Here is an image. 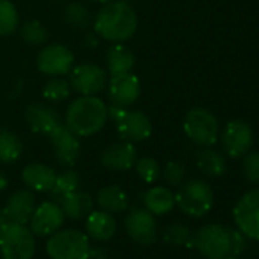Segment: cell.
I'll use <instances>...</instances> for the list:
<instances>
[{
  "label": "cell",
  "instance_id": "obj_5",
  "mask_svg": "<svg viewBox=\"0 0 259 259\" xmlns=\"http://www.w3.org/2000/svg\"><path fill=\"white\" fill-rule=\"evenodd\" d=\"M35 239L26 224L8 223L0 233V256L2 259H32Z\"/></svg>",
  "mask_w": 259,
  "mask_h": 259
},
{
  "label": "cell",
  "instance_id": "obj_34",
  "mask_svg": "<svg viewBox=\"0 0 259 259\" xmlns=\"http://www.w3.org/2000/svg\"><path fill=\"white\" fill-rule=\"evenodd\" d=\"M138 176L145 183H154L160 176V166L153 157H144L135 163Z\"/></svg>",
  "mask_w": 259,
  "mask_h": 259
},
{
  "label": "cell",
  "instance_id": "obj_10",
  "mask_svg": "<svg viewBox=\"0 0 259 259\" xmlns=\"http://www.w3.org/2000/svg\"><path fill=\"white\" fill-rule=\"evenodd\" d=\"M70 82L78 93L92 96L104 90V87L107 85V73L98 64L82 63L72 69Z\"/></svg>",
  "mask_w": 259,
  "mask_h": 259
},
{
  "label": "cell",
  "instance_id": "obj_9",
  "mask_svg": "<svg viewBox=\"0 0 259 259\" xmlns=\"http://www.w3.org/2000/svg\"><path fill=\"white\" fill-rule=\"evenodd\" d=\"M253 144V130L245 120H230L221 135V145L224 153L232 157L238 159L248 153Z\"/></svg>",
  "mask_w": 259,
  "mask_h": 259
},
{
  "label": "cell",
  "instance_id": "obj_15",
  "mask_svg": "<svg viewBox=\"0 0 259 259\" xmlns=\"http://www.w3.org/2000/svg\"><path fill=\"white\" fill-rule=\"evenodd\" d=\"M64 218H66L64 212L58 203L55 201L41 203L38 207H35L29 220L31 232L38 236H49L61 229Z\"/></svg>",
  "mask_w": 259,
  "mask_h": 259
},
{
  "label": "cell",
  "instance_id": "obj_4",
  "mask_svg": "<svg viewBox=\"0 0 259 259\" xmlns=\"http://www.w3.org/2000/svg\"><path fill=\"white\" fill-rule=\"evenodd\" d=\"M176 204L183 213L192 218H201L213 206V191L203 180H191L176 194Z\"/></svg>",
  "mask_w": 259,
  "mask_h": 259
},
{
  "label": "cell",
  "instance_id": "obj_36",
  "mask_svg": "<svg viewBox=\"0 0 259 259\" xmlns=\"http://www.w3.org/2000/svg\"><path fill=\"white\" fill-rule=\"evenodd\" d=\"M163 177L168 185L179 186V185H182V182L185 179V166L180 162L171 160L166 163V166L163 169Z\"/></svg>",
  "mask_w": 259,
  "mask_h": 259
},
{
  "label": "cell",
  "instance_id": "obj_32",
  "mask_svg": "<svg viewBox=\"0 0 259 259\" xmlns=\"http://www.w3.org/2000/svg\"><path fill=\"white\" fill-rule=\"evenodd\" d=\"M70 95V85L66 79L63 78H54L51 79L45 89H43V96L51 101V102H60L67 99Z\"/></svg>",
  "mask_w": 259,
  "mask_h": 259
},
{
  "label": "cell",
  "instance_id": "obj_22",
  "mask_svg": "<svg viewBox=\"0 0 259 259\" xmlns=\"http://www.w3.org/2000/svg\"><path fill=\"white\" fill-rule=\"evenodd\" d=\"M145 209L153 215H166L176 206V195L163 186H156L144 194Z\"/></svg>",
  "mask_w": 259,
  "mask_h": 259
},
{
  "label": "cell",
  "instance_id": "obj_7",
  "mask_svg": "<svg viewBox=\"0 0 259 259\" xmlns=\"http://www.w3.org/2000/svg\"><path fill=\"white\" fill-rule=\"evenodd\" d=\"M192 245L207 259H223L230 251L227 227L206 224L192 235Z\"/></svg>",
  "mask_w": 259,
  "mask_h": 259
},
{
  "label": "cell",
  "instance_id": "obj_8",
  "mask_svg": "<svg viewBox=\"0 0 259 259\" xmlns=\"http://www.w3.org/2000/svg\"><path fill=\"white\" fill-rule=\"evenodd\" d=\"M236 227L250 239L259 241V189L245 192L233 207Z\"/></svg>",
  "mask_w": 259,
  "mask_h": 259
},
{
  "label": "cell",
  "instance_id": "obj_30",
  "mask_svg": "<svg viewBox=\"0 0 259 259\" xmlns=\"http://www.w3.org/2000/svg\"><path fill=\"white\" fill-rule=\"evenodd\" d=\"M163 239L171 245H192V233L189 227L182 223H174L168 226L163 232Z\"/></svg>",
  "mask_w": 259,
  "mask_h": 259
},
{
  "label": "cell",
  "instance_id": "obj_35",
  "mask_svg": "<svg viewBox=\"0 0 259 259\" xmlns=\"http://www.w3.org/2000/svg\"><path fill=\"white\" fill-rule=\"evenodd\" d=\"M227 233H229V242H230V251L229 254L230 256H241L244 251H245V247H247V241H245V235L236 227H227Z\"/></svg>",
  "mask_w": 259,
  "mask_h": 259
},
{
  "label": "cell",
  "instance_id": "obj_41",
  "mask_svg": "<svg viewBox=\"0 0 259 259\" xmlns=\"http://www.w3.org/2000/svg\"><path fill=\"white\" fill-rule=\"evenodd\" d=\"M7 186H8V180H7V177L2 172H0V191H4Z\"/></svg>",
  "mask_w": 259,
  "mask_h": 259
},
{
  "label": "cell",
  "instance_id": "obj_17",
  "mask_svg": "<svg viewBox=\"0 0 259 259\" xmlns=\"http://www.w3.org/2000/svg\"><path fill=\"white\" fill-rule=\"evenodd\" d=\"M138 160V151L132 142L108 145L101 154V163L111 171H128Z\"/></svg>",
  "mask_w": 259,
  "mask_h": 259
},
{
  "label": "cell",
  "instance_id": "obj_16",
  "mask_svg": "<svg viewBox=\"0 0 259 259\" xmlns=\"http://www.w3.org/2000/svg\"><path fill=\"white\" fill-rule=\"evenodd\" d=\"M141 95V81L132 72L113 75L108 82V96L113 104L128 107L138 101Z\"/></svg>",
  "mask_w": 259,
  "mask_h": 259
},
{
  "label": "cell",
  "instance_id": "obj_14",
  "mask_svg": "<svg viewBox=\"0 0 259 259\" xmlns=\"http://www.w3.org/2000/svg\"><path fill=\"white\" fill-rule=\"evenodd\" d=\"M37 66L45 75L58 76L66 75L72 70L73 54L69 48L63 45H51L40 51L37 58Z\"/></svg>",
  "mask_w": 259,
  "mask_h": 259
},
{
  "label": "cell",
  "instance_id": "obj_3",
  "mask_svg": "<svg viewBox=\"0 0 259 259\" xmlns=\"http://www.w3.org/2000/svg\"><path fill=\"white\" fill-rule=\"evenodd\" d=\"M89 236L75 229L57 230L46 242L51 259H89Z\"/></svg>",
  "mask_w": 259,
  "mask_h": 259
},
{
  "label": "cell",
  "instance_id": "obj_42",
  "mask_svg": "<svg viewBox=\"0 0 259 259\" xmlns=\"http://www.w3.org/2000/svg\"><path fill=\"white\" fill-rule=\"evenodd\" d=\"M90 2H93V4H102V5H105V4L111 2V0H90Z\"/></svg>",
  "mask_w": 259,
  "mask_h": 259
},
{
  "label": "cell",
  "instance_id": "obj_12",
  "mask_svg": "<svg viewBox=\"0 0 259 259\" xmlns=\"http://www.w3.org/2000/svg\"><path fill=\"white\" fill-rule=\"evenodd\" d=\"M49 138L52 141L54 153H55L58 163L63 166H73L78 162V157L81 153L78 136L67 125L61 123L49 135Z\"/></svg>",
  "mask_w": 259,
  "mask_h": 259
},
{
  "label": "cell",
  "instance_id": "obj_13",
  "mask_svg": "<svg viewBox=\"0 0 259 259\" xmlns=\"http://www.w3.org/2000/svg\"><path fill=\"white\" fill-rule=\"evenodd\" d=\"M117 133L125 142H141L151 136V120L139 110H126L123 116L116 122Z\"/></svg>",
  "mask_w": 259,
  "mask_h": 259
},
{
  "label": "cell",
  "instance_id": "obj_24",
  "mask_svg": "<svg viewBox=\"0 0 259 259\" xmlns=\"http://www.w3.org/2000/svg\"><path fill=\"white\" fill-rule=\"evenodd\" d=\"M96 201L99 207L108 213H119L123 212L128 206V198L125 191L117 185H110L99 189L96 195Z\"/></svg>",
  "mask_w": 259,
  "mask_h": 259
},
{
  "label": "cell",
  "instance_id": "obj_29",
  "mask_svg": "<svg viewBox=\"0 0 259 259\" xmlns=\"http://www.w3.org/2000/svg\"><path fill=\"white\" fill-rule=\"evenodd\" d=\"M19 26V14L10 0H0V35H10Z\"/></svg>",
  "mask_w": 259,
  "mask_h": 259
},
{
  "label": "cell",
  "instance_id": "obj_19",
  "mask_svg": "<svg viewBox=\"0 0 259 259\" xmlns=\"http://www.w3.org/2000/svg\"><path fill=\"white\" fill-rule=\"evenodd\" d=\"M26 122L32 132L49 136L57 126L61 125V117L57 110L45 105V104H31L26 108Z\"/></svg>",
  "mask_w": 259,
  "mask_h": 259
},
{
  "label": "cell",
  "instance_id": "obj_43",
  "mask_svg": "<svg viewBox=\"0 0 259 259\" xmlns=\"http://www.w3.org/2000/svg\"><path fill=\"white\" fill-rule=\"evenodd\" d=\"M223 259H238V257H235V256H230V254H227L226 257H223Z\"/></svg>",
  "mask_w": 259,
  "mask_h": 259
},
{
  "label": "cell",
  "instance_id": "obj_28",
  "mask_svg": "<svg viewBox=\"0 0 259 259\" xmlns=\"http://www.w3.org/2000/svg\"><path fill=\"white\" fill-rule=\"evenodd\" d=\"M23 151V144L19 136L8 130L0 132V162L11 163L16 162Z\"/></svg>",
  "mask_w": 259,
  "mask_h": 259
},
{
  "label": "cell",
  "instance_id": "obj_33",
  "mask_svg": "<svg viewBox=\"0 0 259 259\" xmlns=\"http://www.w3.org/2000/svg\"><path fill=\"white\" fill-rule=\"evenodd\" d=\"M22 38L29 45H43L48 40V31L38 20H31L22 28Z\"/></svg>",
  "mask_w": 259,
  "mask_h": 259
},
{
  "label": "cell",
  "instance_id": "obj_18",
  "mask_svg": "<svg viewBox=\"0 0 259 259\" xmlns=\"http://www.w3.org/2000/svg\"><path fill=\"white\" fill-rule=\"evenodd\" d=\"M35 195L28 191L22 189L10 195V198L5 203L4 212L11 223H19V224H26L29 223L34 210H35Z\"/></svg>",
  "mask_w": 259,
  "mask_h": 259
},
{
  "label": "cell",
  "instance_id": "obj_26",
  "mask_svg": "<svg viewBox=\"0 0 259 259\" xmlns=\"http://www.w3.org/2000/svg\"><path fill=\"white\" fill-rule=\"evenodd\" d=\"M197 165H198L200 171L209 177H220L226 171L224 157L212 148H204L198 153Z\"/></svg>",
  "mask_w": 259,
  "mask_h": 259
},
{
  "label": "cell",
  "instance_id": "obj_39",
  "mask_svg": "<svg viewBox=\"0 0 259 259\" xmlns=\"http://www.w3.org/2000/svg\"><path fill=\"white\" fill-rule=\"evenodd\" d=\"M125 111H126V110H125V107L113 104V105H110V107H108V117H111L114 122H117V120L123 116V113H125Z\"/></svg>",
  "mask_w": 259,
  "mask_h": 259
},
{
  "label": "cell",
  "instance_id": "obj_25",
  "mask_svg": "<svg viewBox=\"0 0 259 259\" xmlns=\"http://www.w3.org/2000/svg\"><path fill=\"white\" fill-rule=\"evenodd\" d=\"M64 217H69L70 220H81L85 218L93 210V200L89 194L75 191L69 197H66L60 203Z\"/></svg>",
  "mask_w": 259,
  "mask_h": 259
},
{
  "label": "cell",
  "instance_id": "obj_11",
  "mask_svg": "<svg viewBox=\"0 0 259 259\" xmlns=\"http://www.w3.org/2000/svg\"><path fill=\"white\" fill-rule=\"evenodd\" d=\"M128 236L141 245H150L157 239V224L154 215L147 209H133L125 218Z\"/></svg>",
  "mask_w": 259,
  "mask_h": 259
},
{
  "label": "cell",
  "instance_id": "obj_20",
  "mask_svg": "<svg viewBox=\"0 0 259 259\" xmlns=\"http://www.w3.org/2000/svg\"><path fill=\"white\" fill-rule=\"evenodd\" d=\"M85 230L87 236L93 238L95 241H108L116 233V220L105 210H92L87 215Z\"/></svg>",
  "mask_w": 259,
  "mask_h": 259
},
{
  "label": "cell",
  "instance_id": "obj_37",
  "mask_svg": "<svg viewBox=\"0 0 259 259\" xmlns=\"http://www.w3.org/2000/svg\"><path fill=\"white\" fill-rule=\"evenodd\" d=\"M244 176L251 183H259V153H250L242 163Z\"/></svg>",
  "mask_w": 259,
  "mask_h": 259
},
{
  "label": "cell",
  "instance_id": "obj_40",
  "mask_svg": "<svg viewBox=\"0 0 259 259\" xmlns=\"http://www.w3.org/2000/svg\"><path fill=\"white\" fill-rule=\"evenodd\" d=\"M10 221H8V218H7V215H5V212H4V209H0V233L4 232V229L7 227V224H8Z\"/></svg>",
  "mask_w": 259,
  "mask_h": 259
},
{
  "label": "cell",
  "instance_id": "obj_23",
  "mask_svg": "<svg viewBox=\"0 0 259 259\" xmlns=\"http://www.w3.org/2000/svg\"><path fill=\"white\" fill-rule=\"evenodd\" d=\"M135 63H136V58H135V54L132 52V49L120 45V43H116L107 52V67H108V72L111 73V76L132 72Z\"/></svg>",
  "mask_w": 259,
  "mask_h": 259
},
{
  "label": "cell",
  "instance_id": "obj_38",
  "mask_svg": "<svg viewBox=\"0 0 259 259\" xmlns=\"http://www.w3.org/2000/svg\"><path fill=\"white\" fill-rule=\"evenodd\" d=\"M89 259H108V250L104 245H95L89 248Z\"/></svg>",
  "mask_w": 259,
  "mask_h": 259
},
{
  "label": "cell",
  "instance_id": "obj_2",
  "mask_svg": "<svg viewBox=\"0 0 259 259\" xmlns=\"http://www.w3.org/2000/svg\"><path fill=\"white\" fill-rule=\"evenodd\" d=\"M108 119V107L95 95L75 99L66 113V125L76 136H92L104 128Z\"/></svg>",
  "mask_w": 259,
  "mask_h": 259
},
{
  "label": "cell",
  "instance_id": "obj_1",
  "mask_svg": "<svg viewBox=\"0 0 259 259\" xmlns=\"http://www.w3.org/2000/svg\"><path fill=\"white\" fill-rule=\"evenodd\" d=\"M138 29V16L133 7L123 0H111L96 14L95 31L96 34L113 43L130 40Z\"/></svg>",
  "mask_w": 259,
  "mask_h": 259
},
{
  "label": "cell",
  "instance_id": "obj_31",
  "mask_svg": "<svg viewBox=\"0 0 259 259\" xmlns=\"http://www.w3.org/2000/svg\"><path fill=\"white\" fill-rule=\"evenodd\" d=\"M64 17H66V22L76 29H85L92 22L90 11L81 4H70L66 8Z\"/></svg>",
  "mask_w": 259,
  "mask_h": 259
},
{
  "label": "cell",
  "instance_id": "obj_6",
  "mask_svg": "<svg viewBox=\"0 0 259 259\" xmlns=\"http://www.w3.org/2000/svg\"><path fill=\"white\" fill-rule=\"evenodd\" d=\"M183 130L186 136L201 147H210L217 142L220 123L213 113L206 108H192L188 111Z\"/></svg>",
  "mask_w": 259,
  "mask_h": 259
},
{
  "label": "cell",
  "instance_id": "obj_21",
  "mask_svg": "<svg viewBox=\"0 0 259 259\" xmlns=\"http://www.w3.org/2000/svg\"><path fill=\"white\" fill-rule=\"evenodd\" d=\"M22 179L25 182V185L34 191L38 192H49L55 183L57 174L55 171L43 163H31L28 165L23 172H22Z\"/></svg>",
  "mask_w": 259,
  "mask_h": 259
},
{
  "label": "cell",
  "instance_id": "obj_44",
  "mask_svg": "<svg viewBox=\"0 0 259 259\" xmlns=\"http://www.w3.org/2000/svg\"><path fill=\"white\" fill-rule=\"evenodd\" d=\"M123 2H126V4H132V2H136V0H123Z\"/></svg>",
  "mask_w": 259,
  "mask_h": 259
},
{
  "label": "cell",
  "instance_id": "obj_27",
  "mask_svg": "<svg viewBox=\"0 0 259 259\" xmlns=\"http://www.w3.org/2000/svg\"><path fill=\"white\" fill-rule=\"evenodd\" d=\"M79 188V176L75 171H64L60 176H57L55 183L52 186L51 197L52 201L55 203H61L66 197H69L70 194H73L75 191H78Z\"/></svg>",
  "mask_w": 259,
  "mask_h": 259
}]
</instances>
